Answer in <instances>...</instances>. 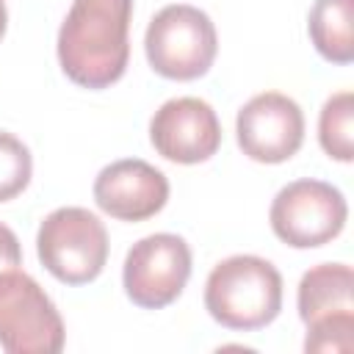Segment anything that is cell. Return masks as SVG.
Returning a JSON list of instances; mask_svg holds the SVG:
<instances>
[{"instance_id": "cell-1", "label": "cell", "mask_w": 354, "mask_h": 354, "mask_svg": "<svg viewBox=\"0 0 354 354\" xmlns=\"http://www.w3.org/2000/svg\"><path fill=\"white\" fill-rule=\"evenodd\" d=\"M133 0H72L58 30V64L83 88H108L130 61Z\"/></svg>"}, {"instance_id": "cell-2", "label": "cell", "mask_w": 354, "mask_h": 354, "mask_svg": "<svg viewBox=\"0 0 354 354\" xmlns=\"http://www.w3.org/2000/svg\"><path fill=\"white\" fill-rule=\"evenodd\" d=\"M205 310L227 329H263L282 310V274L266 257L232 254L207 274Z\"/></svg>"}, {"instance_id": "cell-3", "label": "cell", "mask_w": 354, "mask_h": 354, "mask_svg": "<svg viewBox=\"0 0 354 354\" xmlns=\"http://www.w3.org/2000/svg\"><path fill=\"white\" fill-rule=\"evenodd\" d=\"M144 53L166 80H196L207 75L218 53L213 19L188 3L163 6L147 25Z\"/></svg>"}, {"instance_id": "cell-4", "label": "cell", "mask_w": 354, "mask_h": 354, "mask_svg": "<svg viewBox=\"0 0 354 354\" xmlns=\"http://www.w3.org/2000/svg\"><path fill=\"white\" fill-rule=\"evenodd\" d=\"M108 230L86 207H58L36 232L39 263L64 285L94 282L108 263Z\"/></svg>"}, {"instance_id": "cell-5", "label": "cell", "mask_w": 354, "mask_h": 354, "mask_svg": "<svg viewBox=\"0 0 354 354\" xmlns=\"http://www.w3.org/2000/svg\"><path fill=\"white\" fill-rule=\"evenodd\" d=\"M66 329L44 288L25 271H0V348L8 354H58Z\"/></svg>"}, {"instance_id": "cell-6", "label": "cell", "mask_w": 354, "mask_h": 354, "mask_svg": "<svg viewBox=\"0 0 354 354\" xmlns=\"http://www.w3.org/2000/svg\"><path fill=\"white\" fill-rule=\"evenodd\" d=\"M348 218L340 188L324 180H293L271 202L268 221L274 235L293 249H315L335 241Z\"/></svg>"}, {"instance_id": "cell-7", "label": "cell", "mask_w": 354, "mask_h": 354, "mask_svg": "<svg viewBox=\"0 0 354 354\" xmlns=\"http://www.w3.org/2000/svg\"><path fill=\"white\" fill-rule=\"evenodd\" d=\"M191 277V249L174 232H155L127 249L122 285L127 299L144 310H160L180 299Z\"/></svg>"}, {"instance_id": "cell-8", "label": "cell", "mask_w": 354, "mask_h": 354, "mask_svg": "<svg viewBox=\"0 0 354 354\" xmlns=\"http://www.w3.org/2000/svg\"><path fill=\"white\" fill-rule=\"evenodd\" d=\"M238 147L257 163H285L304 144V113L282 91L254 94L235 119Z\"/></svg>"}, {"instance_id": "cell-9", "label": "cell", "mask_w": 354, "mask_h": 354, "mask_svg": "<svg viewBox=\"0 0 354 354\" xmlns=\"http://www.w3.org/2000/svg\"><path fill=\"white\" fill-rule=\"evenodd\" d=\"M149 141L160 158L194 166L218 152L221 124L210 102L199 97H174L155 111L149 122Z\"/></svg>"}, {"instance_id": "cell-10", "label": "cell", "mask_w": 354, "mask_h": 354, "mask_svg": "<svg viewBox=\"0 0 354 354\" xmlns=\"http://www.w3.org/2000/svg\"><path fill=\"white\" fill-rule=\"evenodd\" d=\"M94 202L116 221H147L166 207L169 180L141 158H122L97 174Z\"/></svg>"}, {"instance_id": "cell-11", "label": "cell", "mask_w": 354, "mask_h": 354, "mask_svg": "<svg viewBox=\"0 0 354 354\" xmlns=\"http://www.w3.org/2000/svg\"><path fill=\"white\" fill-rule=\"evenodd\" d=\"M299 318L313 324L332 313H354V271L346 263H321L304 271L296 293Z\"/></svg>"}, {"instance_id": "cell-12", "label": "cell", "mask_w": 354, "mask_h": 354, "mask_svg": "<svg viewBox=\"0 0 354 354\" xmlns=\"http://www.w3.org/2000/svg\"><path fill=\"white\" fill-rule=\"evenodd\" d=\"M307 33L318 55L329 64L354 61V0H315Z\"/></svg>"}, {"instance_id": "cell-13", "label": "cell", "mask_w": 354, "mask_h": 354, "mask_svg": "<svg viewBox=\"0 0 354 354\" xmlns=\"http://www.w3.org/2000/svg\"><path fill=\"white\" fill-rule=\"evenodd\" d=\"M318 141L332 160L351 163L354 158V94L351 91H337L324 102L318 116Z\"/></svg>"}, {"instance_id": "cell-14", "label": "cell", "mask_w": 354, "mask_h": 354, "mask_svg": "<svg viewBox=\"0 0 354 354\" xmlns=\"http://www.w3.org/2000/svg\"><path fill=\"white\" fill-rule=\"evenodd\" d=\"M33 177L30 149L14 136L0 130V202L19 196Z\"/></svg>"}, {"instance_id": "cell-15", "label": "cell", "mask_w": 354, "mask_h": 354, "mask_svg": "<svg viewBox=\"0 0 354 354\" xmlns=\"http://www.w3.org/2000/svg\"><path fill=\"white\" fill-rule=\"evenodd\" d=\"M304 351L313 354H351L354 351V313H332L307 324Z\"/></svg>"}, {"instance_id": "cell-16", "label": "cell", "mask_w": 354, "mask_h": 354, "mask_svg": "<svg viewBox=\"0 0 354 354\" xmlns=\"http://www.w3.org/2000/svg\"><path fill=\"white\" fill-rule=\"evenodd\" d=\"M22 266V249H19V241L14 235L11 227H6L0 221V271H8V268H19Z\"/></svg>"}, {"instance_id": "cell-17", "label": "cell", "mask_w": 354, "mask_h": 354, "mask_svg": "<svg viewBox=\"0 0 354 354\" xmlns=\"http://www.w3.org/2000/svg\"><path fill=\"white\" fill-rule=\"evenodd\" d=\"M6 25H8V11H6V0H0V41L6 36Z\"/></svg>"}]
</instances>
